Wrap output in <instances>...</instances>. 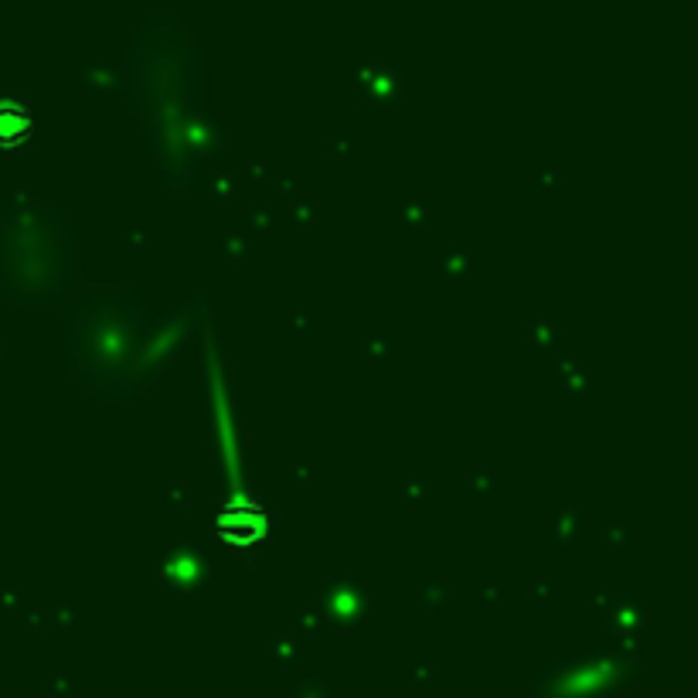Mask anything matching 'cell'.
Returning a JSON list of instances; mask_svg holds the SVG:
<instances>
[{
	"instance_id": "obj_1",
	"label": "cell",
	"mask_w": 698,
	"mask_h": 698,
	"mask_svg": "<svg viewBox=\"0 0 698 698\" xmlns=\"http://www.w3.org/2000/svg\"><path fill=\"white\" fill-rule=\"evenodd\" d=\"M218 538H225L229 545H256L266 535V511L256 501H229L218 511Z\"/></svg>"
},
{
	"instance_id": "obj_2",
	"label": "cell",
	"mask_w": 698,
	"mask_h": 698,
	"mask_svg": "<svg viewBox=\"0 0 698 698\" xmlns=\"http://www.w3.org/2000/svg\"><path fill=\"white\" fill-rule=\"evenodd\" d=\"M31 133V113L21 103H0V143H21Z\"/></svg>"
}]
</instances>
